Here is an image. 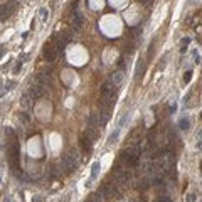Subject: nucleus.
<instances>
[{"instance_id": "obj_31", "label": "nucleus", "mask_w": 202, "mask_h": 202, "mask_svg": "<svg viewBox=\"0 0 202 202\" xmlns=\"http://www.w3.org/2000/svg\"><path fill=\"white\" fill-rule=\"evenodd\" d=\"M17 2H19V0H10V3H12V5H15Z\"/></svg>"}, {"instance_id": "obj_21", "label": "nucleus", "mask_w": 202, "mask_h": 202, "mask_svg": "<svg viewBox=\"0 0 202 202\" xmlns=\"http://www.w3.org/2000/svg\"><path fill=\"white\" fill-rule=\"evenodd\" d=\"M24 57H25V56H22V57H20V59H17L15 66H14V71H12V73H14V74H17V73H19V71H20V67H22V64H24V61H22Z\"/></svg>"}, {"instance_id": "obj_29", "label": "nucleus", "mask_w": 202, "mask_h": 202, "mask_svg": "<svg viewBox=\"0 0 202 202\" xmlns=\"http://www.w3.org/2000/svg\"><path fill=\"white\" fill-rule=\"evenodd\" d=\"M3 52H5V49H3V46H0V59H2V56H3Z\"/></svg>"}, {"instance_id": "obj_24", "label": "nucleus", "mask_w": 202, "mask_h": 202, "mask_svg": "<svg viewBox=\"0 0 202 202\" xmlns=\"http://www.w3.org/2000/svg\"><path fill=\"white\" fill-rule=\"evenodd\" d=\"M128 118H130V115H128V113H125V115H123V118L120 120V126H118V128H121V126H123V125H125V123L128 121Z\"/></svg>"}, {"instance_id": "obj_17", "label": "nucleus", "mask_w": 202, "mask_h": 202, "mask_svg": "<svg viewBox=\"0 0 202 202\" xmlns=\"http://www.w3.org/2000/svg\"><path fill=\"white\" fill-rule=\"evenodd\" d=\"M98 172H99V163L94 162V163H93V167H91V180H94V178L98 177Z\"/></svg>"}, {"instance_id": "obj_8", "label": "nucleus", "mask_w": 202, "mask_h": 202, "mask_svg": "<svg viewBox=\"0 0 202 202\" xmlns=\"http://www.w3.org/2000/svg\"><path fill=\"white\" fill-rule=\"evenodd\" d=\"M121 158L125 163H128V165H137L138 163V155L135 152H123L121 153Z\"/></svg>"}, {"instance_id": "obj_13", "label": "nucleus", "mask_w": 202, "mask_h": 202, "mask_svg": "<svg viewBox=\"0 0 202 202\" xmlns=\"http://www.w3.org/2000/svg\"><path fill=\"white\" fill-rule=\"evenodd\" d=\"M108 120H110V110H101V115H99V126H106Z\"/></svg>"}, {"instance_id": "obj_15", "label": "nucleus", "mask_w": 202, "mask_h": 202, "mask_svg": "<svg viewBox=\"0 0 202 202\" xmlns=\"http://www.w3.org/2000/svg\"><path fill=\"white\" fill-rule=\"evenodd\" d=\"M31 99H32L31 94H29V93H25L24 96H22V99H20V105L24 106V108H29V106H31Z\"/></svg>"}, {"instance_id": "obj_11", "label": "nucleus", "mask_w": 202, "mask_h": 202, "mask_svg": "<svg viewBox=\"0 0 202 202\" xmlns=\"http://www.w3.org/2000/svg\"><path fill=\"white\" fill-rule=\"evenodd\" d=\"M110 81L115 84V88H116V86H120L121 81H123V71H116V73H113V74H111V78H110Z\"/></svg>"}, {"instance_id": "obj_26", "label": "nucleus", "mask_w": 202, "mask_h": 202, "mask_svg": "<svg viewBox=\"0 0 202 202\" xmlns=\"http://www.w3.org/2000/svg\"><path fill=\"white\" fill-rule=\"evenodd\" d=\"M197 137H199V142H197V148L199 150H202V130L197 133Z\"/></svg>"}, {"instance_id": "obj_22", "label": "nucleus", "mask_w": 202, "mask_h": 202, "mask_svg": "<svg viewBox=\"0 0 202 202\" xmlns=\"http://www.w3.org/2000/svg\"><path fill=\"white\" fill-rule=\"evenodd\" d=\"M189 44H190V39H189V37H184V39L180 40V51H182V52H185Z\"/></svg>"}, {"instance_id": "obj_1", "label": "nucleus", "mask_w": 202, "mask_h": 202, "mask_svg": "<svg viewBox=\"0 0 202 202\" xmlns=\"http://www.w3.org/2000/svg\"><path fill=\"white\" fill-rule=\"evenodd\" d=\"M19 157H20V148L19 145L15 143V140H12L10 142V145H8V162H10V167L14 172H19L20 169V162H19Z\"/></svg>"}, {"instance_id": "obj_28", "label": "nucleus", "mask_w": 202, "mask_h": 202, "mask_svg": "<svg viewBox=\"0 0 202 202\" xmlns=\"http://www.w3.org/2000/svg\"><path fill=\"white\" fill-rule=\"evenodd\" d=\"M20 118H22L24 123H29V121H31V118H29V115L27 113H20Z\"/></svg>"}, {"instance_id": "obj_7", "label": "nucleus", "mask_w": 202, "mask_h": 202, "mask_svg": "<svg viewBox=\"0 0 202 202\" xmlns=\"http://www.w3.org/2000/svg\"><path fill=\"white\" fill-rule=\"evenodd\" d=\"M14 8H15V5H12V3H5V5H2V7H0V20H7L8 17L12 15Z\"/></svg>"}, {"instance_id": "obj_27", "label": "nucleus", "mask_w": 202, "mask_h": 202, "mask_svg": "<svg viewBox=\"0 0 202 202\" xmlns=\"http://www.w3.org/2000/svg\"><path fill=\"white\" fill-rule=\"evenodd\" d=\"M14 86H15V83H14V81H8L7 84H5V88H3V89H5V91H10V89L14 88Z\"/></svg>"}, {"instance_id": "obj_25", "label": "nucleus", "mask_w": 202, "mask_h": 202, "mask_svg": "<svg viewBox=\"0 0 202 202\" xmlns=\"http://www.w3.org/2000/svg\"><path fill=\"white\" fill-rule=\"evenodd\" d=\"M190 79H192V71H187L185 73V76H184V83H190Z\"/></svg>"}, {"instance_id": "obj_34", "label": "nucleus", "mask_w": 202, "mask_h": 202, "mask_svg": "<svg viewBox=\"0 0 202 202\" xmlns=\"http://www.w3.org/2000/svg\"><path fill=\"white\" fill-rule=\"evenodd\" d=\"M201 118H202V113H201Z\"/></svg>"}, {"instance_id": "obj_30", "label": "nucleus", "mask_w": 202, "mask_h": 202, "mask_svg": "<svg viewBox=\"0 0 202 202\" xmlns=\"http://www.w3.org/2000/svg\"><path fill=\"white\" fill-rule=\"evenodd\" d=\"M32 202H42V199H40V197H35V199H34Z\"/></svg>"}, {"instance_id": "obj_32", "label": "nucleus", "mask_w": 202, "mask_h": 202, "mask_svg": "<svg viewBox=\"0 0 202 202\" xmlns=\"http://www.w3.org/2000/svg\"><path fill=\"white\" fill-rule=\"evenodd\" d=\"M140 2H142V3H148V2H150V0H140Z\"/></svg>"}, {"instance_id": "obj_14", "label": "nucleus", "mask_w": 202, "mask_h": 202, "mask_svg": "<svg viewBox=\"0 0 202 202\" xmlns=\"http://www.w3.org/2000/svg\"><path fill=\"white\" fill-rule=\"evenodd\" d=\"M81 145H83V150L88 153V152H91V148H93V143H91V138H86V137H83L81 138Z\"/></svg>"}, {"instance_id": "obj_23", "label": "nucleus", "mask_w": 202, "mask_h": 202, "mask_svg": "<svg viewBox=\"0 0 202 202\" xmlns=\"http://www.w3.org/2000/svg\"><path fill=\"white\" fill-rule=\"evenodd\" d=\"M185 201L187 202H195V201H197V194H195V192H189Z\"/></svg>"}, {"instance_id": "obj_33", "label": "nucleus", "mask_w": 202, "mask_h": 202, "mask_svg": "<svg viewBox=\"0 0 202 202\" xmlns=\"http://www.w3.org/2000/svg\"><path fill=\"white\" fill-rule=\"evenodd\" d=\"M0 96H2V91H0Z\"/></svg>"}, {"instance_id": "obj_16", "label": "nucleus", "mask_w": 202, "mask_h": 202, "mask_svg": "<svg viewBox=\"0 0 202 202\" xmlns=\"http://www.w3.org/2000/svg\"><path fill=\"white\" fill-rule=\"evenodd\" d=\"M39 15H40V20H42V22H47V19H49V10H47L46 7H40Z\"/></svg>"}, {"instance_id": "obj_20", "label": "nucleus", "mask_w": 202, "mask_h": 202, "mask_svg": "<svg viewBox=\"0 0 202 202\" xmlns=\"http://www.w3.org/2000/svg\"><path fill=\"white\" fill-rule=\"evenodd\" d=\"M73 24H74V27H76V29H79L81 25H83V15H81V14H76V15H74Z\"/></svg>"}, {"instance_id": "obj_6", "label": "nucleus", "mask_w": 202, "mask_h": 202, "mask_svg": "<svg viewBox=\"0 0 202 202\" xmlns=\"http://www.w3.org/2000/svg\"><path fill=\"white\" fill-rule=\"evenodd\" d=\"M42 93H44V88H42L40 84H37V83H32V84H31V88H29V94H31L32 99H39V98L42 96Z\"/></svg>"}, {"instance_id": "obj_12", "label": "nucleus", "mask_w": 202, "mask_h": 202, "mask_svg": "<svg viewBox=\"0 0 202 202\" xmlns=\"http://www.w3.org/2000/svg\"><path fill=\"white\" fill-rule=\"evenodd\" d=\"M145 66H146V62L142 59L140 62H138V66H137V73H135V79H140L142 76H143V73H145Z\"/></svg>"}, {"instance_id": "obj_5", "label": "nucleus", "mask_w": 202, "mask_h": 202, "mask_svg": "<svg viewBox=\"0 0 202 202\" xmlns=\"http://www.w3.org/2000/svg\"><path fill=\"white\" fill-rule=\"evenodd\" d=\"M115 177H116V180L121 182V184H128V182H130V172H128V169H125V167L118 165V167L115 169Z\"/></svg>"}, {"instance_id": "obj_9", "label": "nucleus", "mask_w": 202, "mask_h": 202, "mask_svg": "<svg viewBox=\"0 0 202 202\" xmlns=\"http://www.w3.org/2000/svg\"><path fill=\"white\" fill-rule=\"evenodd\" d=\"M57 54H59V51H57V47H54V46L46 47V51H44V57H46L47 62H52V61L57 57Z\"/></svg>"}, {"instance_id": "obj_4", "label": "nucleus", "mask_w": 202, "mask_h": 202, "mask_svg": "<svg viewBox=\"0 0 202 202\" xmlns=\"http://www.w3.org/2000/svg\"><path fill=\"white\" fill-rule=\"evenodd\" d=\"M98 128H99V115L93 111V113L89 115V118H88V133H89V137H96Z\"/></svg>"}, {"instance_id": "obj_10", "label": "nucleus", "mask_w": 202, "mask_h": 202, "mask_svg": "<svg viewBox=\"0 0 202 202\" xmlns=\"http://www.w3.org/2000/svg\"><path fill=\"white\" fill-rule=\"evenodd\" d=\"M34 83H37V84H40L42 88H47L49 84H51V78H49V74H44V73H40L35 76V81Z\"/></svg>"}, {"instance_id": "obj_3", "label": "nucleus", "mask_w": 202, "mask_h": 202, "mask_svg": "<svg viewBox=\"0 0 202 202\" xmlns=\"http://www.w3.org/2000/svg\"><path fill=\"white\" fill-rule=\"evenodd\" d=\"M99 190L103 192L105 199H120V190H118V187L115 185V184H111V182H106Z\"/></svg>"}, {"instance_id": "obj_18", "label": "nucleus", "mask_w": 202, "mask_h": 202, "mask_svg": "<svg viewBox=\"0 0 202 202\" xmlns=\"http://www.w3.org/2000/svg\"><path fill=\"white\" fill-rule=\"evenodd\" d=\"M120 130H121V128H116V130L113 131V133L110 135V138H108V143H110V145H111V143H115V142L118 140V135H120Z\"/></svg>"}, {"instance_id": "obj_19", "label": "nucleus", "mask_w": 202, "mask_h": 202, "mask_svg": "<svg viewBox=\"0 0 202 202\" xmlns=\"http://www.w3.org/2000/svg\"><path fill=\"white\" fill-rule=\"evenodd\" d=\"M178 126H180V130H184V131H185V130L190 128V121L187 120V118H182V120L178 121Z\"/></svg>"}, {"instance_id": "obj_2", "label": "nucleus", "mask_w": 202, "mask_h": 202, "mask_svg": "<svg viewBox=\"0 0 202 202\" xmlns=\"http://www.w3.org/2000/svg\"><path fill=\"white\" fill-rule=\"evenodd\" d=\"M62 167L67 172L76 170V167H78V150L76 148H71L67 153H64V157H62Z\"/></svg>"}]
</instances>
